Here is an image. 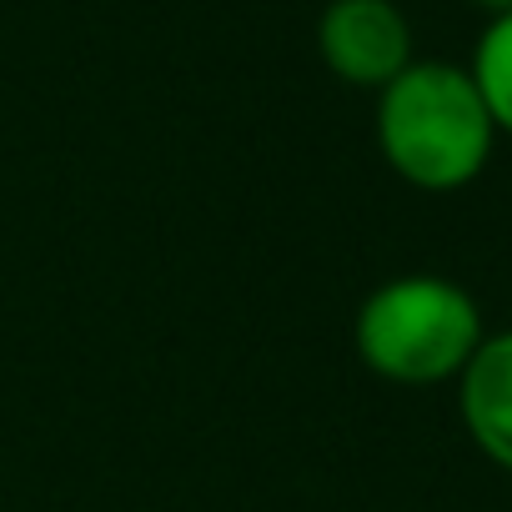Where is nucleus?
Returning a JSON list of instances; mask_svg holds the SVG:
<instances>
[{
    "label": "nucleus",
    "instance_id": "nucleus-4",
    "mask_svg": "<svg viewBox=\"0 0 512 512\" xmlns=\"http://www.w3.org/2000/svg\"><path fill=\"white\" fill-rule=\"evenodd\" d=\"M457 417L472 447L512 472V327L482 337V347L457 372Z\"/></svg>",
    "mask_w": 512,
    "mask_h": 512
},
{
    "label": "nucleus",
    "instance_id": "nucleus-1",
    "mask_svg": "<svg viewBox=\"0 0 512 512\" xmlns=\"http://www.w3.org/2000/svg\"><path fill=\"white\" fill-rule=\"evenodd\" d=\"M497 146V126L452 61H412L377 91V151L417 191L447 196L472 186Z\"/></svg>",
    "mask_w": 512,
    "mask_h": 512
},
{
    "label": "nucleus",
    "instance_id": "nucleus-3",
    "mask_svg": "<svg viewBox=\"0 0 512 512\" xmlns=\"http://www.w3.org/2000/svg\"><path fill=\"white\" fill-rule=\"evenodd\" d=\"M317 56L337 81L382 91L417 61L407 11L397 0H327L317 16Z\"/></svg>",
    "mask_w": 512,
    "mask_h": 512
},
{
    "label": "nucleus",
    "instance_id": "nucleus-5",
    "mask_svg": "<svg viewBox=\"0 0 512 512\" xmlns=\"http://www.w3.org/2000/svg\"><path fill=\"white\" fill-rule=\"evenodd\" d=\"M467 76H472L497 136H512V11H502L482 26L472 61H467Z\"/></svg>",
    "mask_w": 512,
    "mask_h": 512
},
{
    "label": "nucleus",
    "instance_id": "nucleus-6",
    "mask_svg": "<svg viewBox=\"0 0 512 512\" xmlns=\"http://www.w3.org/2000/svg\"><path fill=\"white\" fill-rule=\"evenodd\" d=\"M472 6H482L487 16H502V11H512V0H472Z\"/></svg>",
    "mask_w": 512,
    "mask_h": 512
},
{
    "label": "nucleus",
    "instance_id": "nucleus-2",
    "mask_svg": "<svg viewBox=\"0 0 512 512\" xmlns=\"http://www.w3.org/2000/svg\"><path fill=\"white\" fill-rule=\"evenodd\" d=\"M482 337L487 332L472 292L437 272H402L372 287L352 322V342L367 372L397 387L457 382Z\"/></svg>",
    "mask_w": 512,
    "mask_h": 512
}]
</instances>
